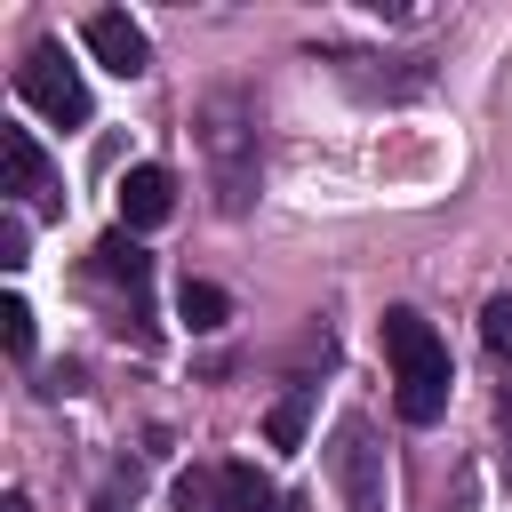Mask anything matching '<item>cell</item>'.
Listing matches in <instances>:
<instances>
[{
  "label": "cell",
  "mask_w": 512,
  "mask_h": 512,
  "mask_svg": "<svg viewBox=\"0 0 512 512\" xmlns=\"http://www.w3.org/2000/svg\"><path fill=\"white\" fill-rule=\"evenodd\" d=\"M192 136H200V160H208L216 216H248L256 184H264V112H256V96L240 80H216L192 104Z\"/></svg>",
  "instance_id": "6da1fadb"
},
{
  "label": "cell",
  "mask_w": 512,
  "mask_h": 512,
  "mask_svg": "<svg viewBox=\"0 0 512 512\" xmlns=\"http://www.w3.org/2000/svg\"><path fill=\"white\" fill-rule=\"evenodd\" d=\"M384 360H392V408H400L408 424H440L456 376H448L440 328H432L416 304H392V312H384Z\"/></svg>",
  "instance_id": "7a4b0ae2"
},
{
  "label": "cell",
  "mask_w": 512,
  "mask_h": 512,
  "mask_svg": "<svg viewBox=\"0 0 512 512\" xmlns=\"http://www.w3.org/2000/svg\"><path fill=\"white\" fill-rule=\"evenodd\" d=\"M328 72L368 104H408V96L432 88V56L424 48H408V56H392V48H328Z\"/></svg>",
  "instance_id": "3957f363"
},
{
  "label": "cell",
  "mask_w": 512,
  "mask_h": 512,
  "mask_svg": "<svg viewBox=\"0 0 512 512\" xmlns=\"http://www.w3.org/2000/svg\"><path fill=\"white\" fill-rule=\"evenodd\" d=\"M328 472H336L344 512H392V488H384V448H376V424H368V416H344V424L328 432Z\"/></svg>",
  "instance_id": "277c9868"
},
{
  "label": "cell",
  "mask_w": 512,
  "mask_h": 512,
  "mask_svg": "<svg viewBox=\"0 0 512 512\" xmlns=\"http://www.w3.org/2000/svg\"><path fill=\"white\" fill-rule=\"evenodd\" d=\"M16 96H24L40 120H56V128H80V120H88V80H80V64H72L56 40H40V48L16 64Z\"/></svg>",
  "instance_id": "5b68a950"
},
{
  "label": "cell",
  "mask_w": 512,
  "mask_h": 512,
  "mask_svg": "<svg viewBox=\"0 0 512 512\" xmlns=\"http://www.w3.org/2000/svg\"><path fill=\"white\" fill-rule=\"evenodd\" d=\"M80 40H88V56H96L104 72H120V80L152 72V40H144V24H136L128 8H96V16L80 24Z\"/></svg>",
  "instance_id": "8992f818"
},
{
  "label": "cell",
  "mask_w": 512,
  "mask_h": 512,
  "mask_svg": "<svg viewBox=\"0 0 512 512\" xmlns=\"http://www.w3.org/2000/svg\"><path fill=\"white\" fill-rule=\"evenodd\" d=\"M0 192L16 200H56V176H48V152L32 128H0Z\"/></svg>",
  "instance_id": "52a82bcc"
},
{
  "label": "cell",
  "mask_w": 512,
  "mask_h": 512,
  "mask_svg": "<svg viewBox=\"0 0 512 512\" xmlns=\"http://www.w3.org/2000/svg\"><path fill=\"white\" fill-rule=\"evenodd\" d=\"M168 208H176V176L160 160H136L120 176V224L128 232H152V224H168Z\"/></svg>",
  "instance_id": "ba28073f"
},
{
  "label": "cell",
  "mask_w": 512,
  "mask_h": 512,
  "mask_svg": "<svg viewBox=\"0 0 512 512\" xmlns=\"http://www.w3.org/2000/svg\"><path fill=\"white\" fill-rule=\"evenodd\" d=\"M96 280H112V288H128V304H144V280H152V256L136 248V232H128V224L96 240Z\"/></svg>",
  "instance_id": "9c48e42d"
},
{
  "label": "cell",
  "mask_w": 512,
  "mask_h": 512,
  "mask_svg": "<svg viewBox=\"0 0 512 512\" xmlns=\"http://www.w3.org/2000/svg\"><path fill=\"white\" fill-rule=\"evenodd\" d=\"M176 320H184L192 336H216V328L232 320V296H224L216 280H184V288H176Z\"/></svg>",
  "instance_id": "30bf717a"
},
{
  "label": "cell",
  "mask_w": 512,
  "mask_h": 512,
  "mask_svg": "<svg viewBox=\"0 0 512 512\" xmlns=\"http://www.w3.org/2000/svg\"><path fill=\"white\" fill-rule=\"evenodd\" d=\"M224 512H288V504L256 464H224Z\"/></svg>",
  "instance_id": "8fae6325"
},
{
  "label": "cell",
  "mask_w": 512,
  "mask_h": 512,
  "mask_svg": "<svg viewBox=\"0 0 512 512\" xmlns=\"http://www.w3.org/2000/svg\"><path fill=\"white\" fill-rule=\"evenodd\" d=\"M176 512H224V464H216V472L192 464V472L176 480Z\"/></svg>",
  "instance_id": "7c38bea8"
},
{
  "label": "cell",
  "mask_w": 512,
  "mask_h": 512,
  "mask_svg": "<svg viewBox=\"0 0 512 512\" xmlns=\"http://www.w3.org/2000/svg\"><path fill=\"white\" fill-rule=\"evenodd\" d=\"M264 432H272V448H296V440H304V384L280 392V408L264 416Z\"/></svg>",
  "instance_id": "4fadbf2b"
},
{
  "label": "cell",
  "mask_w": 512,
  "mask_h": 512,
  "mask_svg": "<svg viewBox=\"0 0 512 512\" xmlns=\"http://www.w3.org/2000/svg\"><path fill=\"white\" fill-rule=\"evenodd\" d=\"M480 336H488V352H504V360H512V288L480 304Z\"/></svg>",
  "instance_id": "5bb4252c"
},
{
  "label": "cell",
  "mask_w": 512,
  "mask_h": 512,
  "mask_svg": "<svg viewBox=\"0 0 512 512\" xmlns=\"http://www.w3.org/2000/svg\"><path fill=\"white\" fill-rule=\"evenodd\" d=\"M0 264H8V272H24V264H32V232H24V208H8V216H0Z\"/></svg>",
  "instance_id": "9a60e30c"
},
{
  "label": "cell",
  "mask_w": 512,
  "mask_h": 512,
  "mask_svg": "<svg viewBox=\"0 0 512 512\" xmlns=\"http://www.w3.org/2000/svg\"><path fill=\"white\" fill-rule=\"evenodd\" d=\"M0 336H8V352H16V360H32V304H24V296H8V304H0Z\"/></svg>",
  "instance_id": "2e32d148"
},
{
  "label": "cell",
  "mask_w": 512,
  "mask_h": 512,
  "mask_svg": "<svg viewBox=\"0 0 512 512\" xmlns=\"http://www.w3.org/2000/svg\"><path fill=\"white\" fill-rule=\"evenodd\" d=\"M128 504H136V472H112L104 496H96V512H128Z\"/></svg>",
  "instance_id": "e0dca14e"
},
{
  "label": "cell",
  "mask_w": 512,
  "mask_h": 512,
  "mask_svg": "<svg viewBox=\"0 0 512 512\" xmlns=\"http://www.w3.org/2000/svg\"><path fill=\"white\" fill-rule=\"evenodd\" d=\"M0 512H32V504H24V496H8V504H0Z\"/></svg>",
  "instance_id": "ac0fdd59"
}]
</instances>
